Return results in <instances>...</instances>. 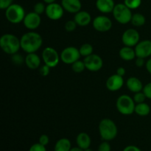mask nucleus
Masks as SVG:
<instances>
[{"instance_id": "1", "label": "nucleus", "mask_w": 151, "mask_h": 151, "mask_svg": "<svg viewBox=\"0 0 151 151\" xmlns=\"http://www.w3.org/2000/svg\"><path fill=\"white\" fill-rule=\"evenodd\" d=\"M21 48L28 53L35 52L41 47L43 38L38 32L30 31L24 34L20 38Z\"/></svg>"}, {"instance_id": "2", "label": "nucleus", "mask_w": 151, "mask_h": 151, "mask_svg": "<svg viewBox=\"0 0 151 151\" xmlns=\"http://www.w3.org/2000/svg\"><path fill=\"white\" fill-rule=\"evenodd\" d=\"M0 47L6 54L12 55L17 53L20 50V39L13 34H4L0 38Z\"/></svg>"}, {"instance_id": "3", "label": "nucleus", "mask_w": 151, "mask_h": 151, "mask_svg": "<svg viewBox=\"0 0 151 151\" xmlns=\"http://www.w3.org/2000/svg\"><path fill=\"white\" fill-rule=\"evenodd\" d=\"M99 133L102 139L111 141L116 138L118 134L116 125L113 120L108 118L103 119L99 124Z\"/></svg>"}, {"instance_id": "4", "label": "nucleus", "mask_w": 151, "mask_h": 151, "mask_svg": "<svg viewBox=\"0 0 151 151\" xmlns=\"http://www.w3.org/2000/svg\"><path fill=\"white\" fill-rule=\"evenodd\" d=\"M26 13L24 7L18 4H12L5 10V16L9 22L14 24L21 23L24 19Z\"/></svg>"}, {"instance_id": "5", "label": "nucleus", "mask_w": 151, "mask_h": 151, "mask_svg": "<svg viewBox=\"0 0 151 151\" xmlns=\"http://www.w3.org/2000/svg\"><path fill=\"white\" fill-rule=\"evenodd\" d=\"M136 103L134 99L127 94L119 96L116 102V107L118 111L123 115H131L134 113Z\"/></svg>"}, {"instance_id": "6", "label": "nucleus", "mask_w": 151, "mask_h": 151, "mask_svg": "<svg viewBox=\"0 0 151 151\" xmlns=\"http://www.w3.org/2000/svg\"><path fill=\"white\" fill-rule=\"evenodd\" d=\"M112 13L115 20L121 24H126L131 22L133 16L131 9L127 7L124 3L116 4Z\"/></svg>"}, {"instance_id": "7", "label": "nucleus", "mask_w": 151, "mask_h": 151, "mask_svg": "<svg viewBox=\"0 0 151 151\" xmlns=\"http://www.w3.org/2000/svg\"><path fill=\"white\" fill-rule=\"evenodd\" d=\"M42 60L44 64L50 68H55L58 65L60 57L58 52L51 47H47L42 52Z\"/></svg>"}, {"instance_id": "8", "label": "nucleus", "mask_w": 151, "mask_h": 151, "mask_svg": "<svg viewBox=\"0 0 151 151\" xmlns=\"http://www.w3.org/2000/svg\"><path fill=\"white\" fill-rule=\"evenodd\" d=\"M81 56L79 49L71 46L63 49L60 55L61 61L68 65H72L75 61L80 60Z\"/></svg>"}, {"instance_id": "9", "label": "nucleus", "mask_w": 151, "mask_h": 151, "mask_svg": "<svg viewBox=\"0 0 151 151\" xmlns=\"http://www.w3.org/2000/svg\"><path fill=\"white\" fill-rule=\"evenodd\" d=\"M84 63L86 69L91 72H98L103 66V60L100 55L91 54L84 58Z\"/></svg>"}, {"instance_id": "10", "label": "nucleus", "mask_w": 151, "mask_h": 151, "mask_svg": "<svg viewBox=\"0 0 151 151\" xmlns=\"http://www.w3.org/2000/svg\"><path fill=\"white\" fill-rule=\"evenodd\" d=\"M64 9L61 4L58 3H51L47 5L45 13L47 17L53 21H57L61 19L64 13Z\"/></svg>"}, {"instance_id": "11", "label": "nucleus", "mask_w": 151, "mask_h": 151, "mask_svg": "<svg viewBox=\"0 0 151 151\" xmlns=\"http://www.w3.org/2000/svg\"><path fill=\"white\" fill-rule=\"evenodd\" d=\"M139 33L135 29H126L122 35V44L127 47H135L139 42Z\"/></svg>"}, {"instance_id": "12", "label": "nucleus", "mask_w": 151, "mask_h": 151, "mask_svg": "<svg viewBox=\"0 0 151 151\" xmlns=\"http://www.w3.org/2000/svg\"><path fill=\"white\" fill-rule=\"evenodd\" d=\"M93 27L98 32H105L110 30L112 27V22L106 16H97L92 22Z\"/></svg>"}, {"instance_id": "13", "label": "nucleus", "mask_w": 151, "mask_h": 151, "mask_svg": "<svg viewBox=\"0 0 151 151\" xmlns=\"http://www.w3.org/2000/svg\"><path fill=\"white\" fill-rule=\"evenodd\" d=\"M135 52L137 57L147 58L151 56V41L150 40H143L139 41L135 46Z\"/></svg>"}, {"instance_id": "14", "label": "nucleus", "mask_w": 151, "mask_h": 151, "mask_svg": "<svg viewBox=\"0 0 151 151\" xmlns=\"http://www.w3.org/2000/svg\"><path fill=\"white\" fill-rule=\"evenodd\" d=\"M23 23L27 29L29 30H34L36 29L41 24V18L38 13H35L34 11L31 12L26 14Z\"/></svg>"}, {"instance_id": "15", "label": "nucleus", "mask_w": 151, "mask_h": 151, "mask_svg": "<svg viewBox=\"0 0 151 151\" xmlns=\"http://www.w3.org/2000/svg\"><path fill=\"white\" fill-rule=\"evenodd\" d=\"M124 85V79L123 77L114 74L113 75H111L108 80L106 81V88L111 91H116L122 88Z\"/></svg>"}, {"instance_id": "16", "label": "nucleus", "mask_w": 151, "mask_h": 151, "mask_svg": "<svg viewBox=\"0 0 151 151\" xmlns=\"http://www.w3.org/2000/svg\"><path fill=\"white\" fill-rule=\"evenodd\" d=\"M61 5L65 11L75 14L81 10L82 7L81 0H61Z\"/></svg>"}, {"instance_id": "17", "label": "nucleus", "mask_w": 151, "mask_h": 151, "mask_svg": "<svg viewBox=\"0 0 151 151\" xmlns=\"http://www.w3.org/2000/svg\"><path fill=\"white\" fill-rule=\"evenodd\" d=\"M114 0H97L96 7L97 10L103 13H111L113 12L115 7Z\"/></svg>"}, {"instance_id": "18", "label": "nucleus", "mask_w": 151, "mask_h": 151, "mask_svg": "<svg viewBox=\"0 0 151 151\" xmlns=\"http://www.w3.org/2000/svg\"><path fill=\"white\" fill-rule=\"evenodd\" d=\"M74 20L78 26L86 27L91 22V16L89 13L85 10H80L75 13Z\"/></svg>"}, {"instance_id": "19", "label": "nucleus", "mask_w": 151, "mask_h": 151, "mask_svg": "<svg viewBox=\"0 0 151 151\" xmlns=\"http://www.w3.org/2000/svg\"><path fill=\"white\" fill-rule=\"evenodd\" d=\"M24 63L29 69H37L41 66V58L35 52L28 53L25 58Z\"/></svg>"}, {"instance_id": "20", "label": "nucleus", "mask_w": 151, "mask_h": 151, "mask_svg": "<svg viewBox=\"0 0 151 151\" xmlns=\"http://www.w3.org/2000/svg\"><path fill=\"white\" fill-rule=\"evenodd\" d=\"M126 86L128 90L134 93L142 91L144 88L142 81L136 77H131L127 80Z\"/></svg>"}, {"instance_id": "21", "label": "nucleus", "mask_w": 151, "mask_h": 151, "mask_svg": "<svg viewBox=\"0 0 151 151\" xmlns=\"http://www.w3.org/2000/svg\"><path fill=\"white\" fill-rule=\"evenodd\" d=\"M76 142L78 147L80 148L85 150V149L88 148L91 145V140L90 138L89 135L86 133H80L76 138Z\"/></svg>"}, {"instance_id": "22", "label": "nucleus", "mask_w": 151, "mask_h": 151, "mask_svg": "<svg viewBox=\"0 0 151 151\" xmlns=\"http://www.w3.org/2000/svg\"><path fill=\"white\" fill-rule=\"evenodd\" d=\"M119 54L121 58L124 60H126V61L134 60L137 57L135 50H134L132 47H127V46H125L120 49Z\"/></svg>"}, {"instance_id": "23", "label": "nucleus", "mask_w": 151, "mask_h": 151, "mask_svg": "<svg viewBox=\"0 0 151 151\" xmlns=\"http://www.w3.org/2000/svg\"><path fill=\"white\" fill-rule=\"evenodd\" d=\"M72 145L70 141L66 138H62L56 142L55 145V151H70Z\"/></svg>"}, {"instance_id": "24", "label": "nucleus", "mask_w": 151, "mask_h": 151, "mask_svg": "<svg viewBox=\"0 0 151 151\" xmlns=\"http://www.w3.org/2000/svg\"><path fill=\"white\" fill-rule=\"evenodd\" d=\"M134 112L140 116H146L150 113V107L147 103H145V102L138 103L136 105Z\"/></svg>"}, {"instance_id": "25", "label": "nucleus", "mask_w": 151, "mask_h": 151, "mask_svg": "<svg viewBox=\"0 0 151 151\" xmlns=\"http://www.w3.org/2000/svg\"><path fill=\"white\" fill-rule=\"evenodd\" d=\"M146 19L144 15L142 13H137L133 14L132 18H131V24L134 27H142L145 24Z\"/></svg>"}, {"instance_id": "26", "label": "nucleus", "mask_w": 151, "mask_h": 151, "mask_svg": "<svg viewBox=\"0 0 151 151\" xmlns=\"http://www.w3.org/2000/svg\"><path fill=\"white\" fill-rule=\"evenodd\" d=\"M79 51H80V53H81V56H83V57H87V56L93 54L94 48H93V47L91 44H83V45H81V47H80Z\"/></svg>"}, {"instance_id": "27", "label": "nucleus", "mask_w": 151, "mask_h": 151, "mask_svg": "<svg viewBox=\"0 0 151 151\" xmlns=\"http://www.w3.org/2000/svg\"><path fill=\"white\" fill-rule=\"evenodd\" d=\"M72 69L73 72H76V73H81V72H83L86 69L84 61L83 60L82 61L81 60H77V61H75V63L72 64Z\"/></svg>"}, {"instance_id": "28", "label": "nucleus", "mask_w": 151, "mask_h": 151, "mask_svg": "<svg viewBox=\"0 0 151 151\" xmlns=\"http://www.w3.org/2000/svg\"><path fill=\"white\" fill-rule=\"evenodd\" d=\"M124 4L131 10H135L141 6L142 0H124Z\"/></svg>"}, {"instance_id": "29", "label": "nucleus", "mask_w": 151, "mask_h": 151, "mask_svg": "<svg viewBox=\"0 0 151 151\" xmlns=\"http://www.w3.org/2000/svg\"><path fill=\"white\" fill-rule=\"evenodd\" d=\"M146 98H147V97H146L145 94H144V92H143L142 91H139V92L135 93L134 95V97H133L134 102H135L137 104H138V103H144V102L145 101Z\"/></svg>"}, {"instance_id": "30", "label": "nucleus", "mask_w": 151, "mask_h": 151, "mask_svg": "<svg viewBox=\"0 0 151 151\" xmlns=\"http://www.w3.org/2000/svg\"><path fill=\"white\" fill-rule=\"evenodd\" d=\"M46 7H47V6H45V4L43 2H37L36 4L34 5L33 10L35 13L41 15L42 14V13H45Z\"/></svg>"}, {"instance_id": "31", "label": "nucleus", "mask_w": 151, "mask_h": 151, "mask_svg": "<svg viewBox=\"0 0 151 151\" xmlns=\"http://www.w3.org/2000/svg\"><path fill=\"white\" fill-rule=\"evenodd\" d=\"M77 24L75 20H69L66 22L64 25V28L67 32H72L77 27Z\"/></svg>"}, {"instance_id": "32", "label": "nucleus", "mask_w": 151, "mask_h": 151, "mask_svg": "<svg viewBox=\"0 0 151 151\" xmlns=\"http://www.w3.org/2000/svg\"><path fill=\"white\" fill-rule=\"evenodd\" d=\"M11 60L16 65H22L23 62L25 60V59L23 58L22 55L19 54L17 52L14 55H12Z\"/></svg>"}, {"instance_id": "33", "label": "nucleus", "mask_w": 151, "mask_h": 151, "mask_svg": "<svg viewBox=\"0 0 151 151\" xmlns=\"http://www.w3.org/2000/svg\"><path fill=\"white\" fill-rule=\"evenodd\" d=\"M50 72V67L47 66V65L44 64L43 66H40L39 73L41 76L43 77L47 76V75H49Z\"/></svg>"}, {"instance_id": "34", "label": "nucleus", "mask_w": 151, "mask_h": 151, "mask_svg": "<svg viewBox=\"0 0 151 151\" xmlns=\"http://www.w3.org/2000/svg\"><path fill=\"white\" fill-rule=\"evenodd\" d=\"M29 151H47V149H46V146L42 145L38 142L32 145L29 148Z\"/></svg>"}, {"instance_id": "35", "label": "nucleus", "mask_w": 151, "mask_h": 151, "mask_svg": "<svg viewBox=\"0 0 151 151\" xmlns=\"http://www.w3.org/2000/svg\"><path fill=\"white\" fill-rule=\"evenodd\" d=\"M142 91L144 92V94H145L146 97L147 99H150L151 100V83H148L147 84H146L145 86L143 88Z\"/></svg>"}, {"instance_id": "36", "label": "nucleus", "mask_w": 151, "mask_h": 151, "mask_svg": "<svg viewBox=\"0 0 151 151\" xmlns=\"http://www.w3.org/2000/svg\"><path fill=\"white\" fill-rule=\"evenodd\" d=\"M111 145L108 141H104L98 147V151H111Z\"/></svg>"}, {"instance_id": "37", "label": "nucleus", "mask_w": 151, "mask_h": 151, "mask_svg": "<svg viewBox=\"0 0 151 151\" xmlns=\"http://www.w3.org/2000/svg\"><path fill=\"white\" fill-rule=\"evenodd\" d=\"M13 0H0V8L1 10H6L13 4Z\"/></svg>"}, {"instance_id": "38", "label": "nucleus", "mask_w": 151, "mask_h": 151, "mask_svg": "<svg viewBox=\"0 0 151 151\" xmlns=\"http://www.w3.org/2000/svg\"><path fill=\"white\" fill-rule=\"evenodd\" d=\"M38 142L40 144H41L44 146H47V145L50 142V139H49V137L46 134H43L41 137H39V140H38Z\"/></svg>"}, {"instance_id": "39", "label": "nucleus", "mask_w": 151, "mask_h": 151, "mask_svg": "<svg viewBox=\"0 0 151 151\" xmlns=\"http://www.w3.org/2000/svg\"><path fill=\"white\" fill-rule=\"evenodd\" d=\"M135 63H136V66H138V67H142V66H144L146 63H145V58L137 57Z\"/></svg>"}, {"instance_id": "40", "label": "nucleus", "mask_w": 151, "mask_h": 151, "mask_svg": "<svg viewBox=\"0 0 151 151\" xmlns=\"http://www.w3.org/2000/svg\"><path fill=\"white\" fill-rule=\"evenodd\" d=\"M123 151H142L137 146H134V145H129V146H127L126 147H125Z\"/></svg>"}, {"instance_id": "41", "label": "nucleus", "mask_w": 151, "mask_h": 151, "mask_svg": "<svg viewBox=\"0 0 151 151\" xmlns=\"http://www.w3.org/2000/svg\"><path fill=\"white\" fill-rule=\"evenodd\" d=\"M125 73H126V71H125V69L124 67L120 66V67H118L117 69H116V74L120 75V76L123 77L125 75Z\"/></svg>"}, {"instance_id": "42", "label": "nucleus", "mask_w": 151, "mask_h": 151, "mask_svg": "<svg viewBox=\"0 0 151 151\" xmlns=\"http://www.w3.org/2000/svg\"><path fill=\"white\" fill-rule=\"evenodd\" d=\"M145 66H146V69H147V72L151 75V58L148 59L147 61L145 63Z\"/></svg>"}, {"instance_id": "43", "label": "nucleus", "mask_w": 151, "mask_h": 151, "mask_svg": "<svg viewBox=\"0 0 151 151\" xmlns=\"http://www.w3.org/2000/svg\"><path fill=\"white\" fill-rule=\"evenodd\" d=\"M43 1H44L46 4H51V3L55 2L56 0H43Z\"/></svg>"}, {"instance_id": "44", "label": "nucleus", "mask_w": 151, "mask_h": 151, "mask_svg": "<svg viewBox=\"0 0 151 151\" xmlns=\"http://www.w3.org/2000/svg\"><path fill=\"white\" fill-rule=\"evenodd\" d=\"M70 151H83V150L80 148L79 147H73V148L71 149Z\"/></svg>"}, {"instance_id": "45", "label": "nucleus", "mask_w": 151, "mask_h": 151, "mask_svg": "<svg viewBox=\"0 0 151 151\" xmlns=\"http://www.w3.org/2000/svg\"><path fill=\"white\" fill-rule=\"evenodd\" d=\"M83 151H93V150H91V148H89V147H88V148H87V149H85V150H83Z\"/></svg>"}]
</instances>
